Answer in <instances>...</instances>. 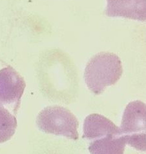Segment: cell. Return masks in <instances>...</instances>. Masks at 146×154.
<instances>
[{
    "label": "cell",
    "mask_w": 146,
    "mask_h": 154,
    "mask_svg": "<svg viewBox=\"0 0 146 154\" xmlns=\"http://www.w3.org/2000/svg\"><path fill=\"white\" fill-rule=\"evenodd\" d=\"M83 138L90 141V154H124L126 141L120 128L110 119L98 114L86 117Z\"/></svg>",
    "instance_id": "1"
},
{
    "label": "cell",
    "mask_w": 146,
    "mask_h": 154,
    "mask_svg": "<svg viewBox=\"0 0 146 154\" xmlns=\"http://www.w3.org/2000/svg\"><path fill=\"white\" fill-rule=\"evenodd\" d=\"M123 74L120 57L115 54L102 52L87 64L84 79L87 87L96 95L102 94L107 87L115 85Z\"/></svg>",
    "instance_id": "2"
},
{
    "label": "cell",
    "mask_w": 146,
    "mask_h": 154,
    "mask_svg": "<svg viewBox=\"0 0 146 154\" xmlns=\"http://www.w3.org/2000/svg\"><path fill=\"white\" fill-rule=\"evenodd\" d=\"M36 124L45 133L73 140L79 139V122L76 116L64 107L51 106L45 108L38 114Z\"/></svg>",
    "instance_id": "3"
},
{
    "label": "cell",
    "mask_w": 146,
    "mask_h": 154,
    "mask_svg": "<svg viewBox=\"0 0 146 154\" xmlns=\"http://www.w3.org/2000/svg\"><path fill=\"white\" fill-rule=\"evenodd\" d=\"M145 104L143 102L129 103L123 114L120 128L126 144L142 152H145Z\"/></svg>",
    "instance_id": "4"
},
{
    "label": "cell",
    "mask_w": 146,
    "mask_h": 154,
    "mask_svg": "<svg viewBox=\"0 0 146 154\" xmlns=\"http://www.w3.org/2000/svg\"><path fill=\"white\" fill-rule=\"evenodd\" d=\"M26 83L24 78L12 66L0 70V105L11 108L16 114Z\"/></svg>",
    "instance_id": "5"
},
{
    "label": "cell",
    "mask_w": 146,
    "mask_h": 154,
    "mask_svg": "<svg viewBox=\"0 0 146 154\" xmlns=\"http://www.w3.org/2000/svg\"><path fill=\"white\" fill-rule=\"evenodd\" d=\"M106 15L145 21L146 0H107Z\"/></svg>",
    "instance_id": "6"
},
{
    "label": "cell",
    "mask_w": 146,
    "mask_h": 154,
    "mask_svg": "<svg viewBox=\"0 0 146 154\" xmlns=\"http://www.w3.org/2000/svg\"><path fill=\"white\" fill-rule=\"evenodd\" d=\"M17 126L16 117L0 105V143L11 139L16 132Z\"/></svg>",
    "instance_id": "7"
}]
</instances>
